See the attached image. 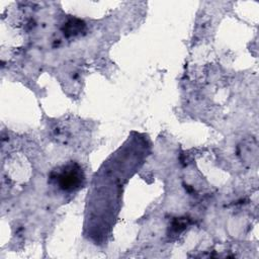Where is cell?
I'll return each instance as SVG.
<instances>
[{
  "instance_id": "cell-2",
  "label": "cell",
  "mask_w": 259,
  "mask_h": 259,
  "mask_svg": "<svg viewBox=\"0 0 259 259\" xmlns=\"http://www.w3.org/2000/svg\"><path fill=\"white\" fill-rule=\"evenodd\" d=\"M85 22L79 18H70L62 27L65 36H75L85 30Z\"/></svg>"
},
{
  "instance_id": "cell-3",
  "label": "cell",
  "mask_w": 259,
  "mask_h": 259,
  "mask_svg": "<svg viewBox=\"0 0 259 259\" xmlns=\"http://www.w3.org/2000/svg\"><path fill=\"white\" fill-rule=\"evenodd\" d=\"M172 227H173V229H174V231H175L176 233H177V232L179 233V232H181L182 230L185 229L186 224H185V222H182L181 220H178V221H175V222L173 223Z\"/></svg>"
},
{
  "instance_id": "cell-1",
  "label": "cell",
  "mask_w": 259,
  "mask_h": 259,
  "mask_svg": "<svg viewBox=\"0 0 259 259\" xmlns=\"http://www.w3.org/2000/svg\"><path fill=\"white\" fill-rule=\"evenodd\" d=\"M51 179L65 192H74L83 187L85 174L81 166L76 162H69L51 174Z\"/></svg>"
}]
</instances>
